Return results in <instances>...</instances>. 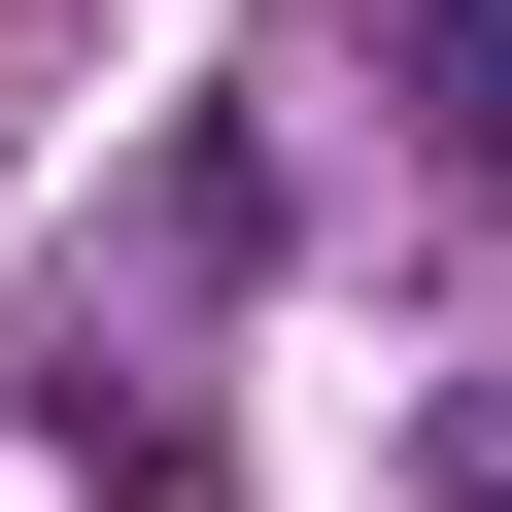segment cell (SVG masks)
<instances>
[{
	"mask_svg": "<svg viewBox=\"0 0 512 512\" xmlns=\"http://www.w3.org/2000/svg\"><path fill=\"white\" fill-rule=\"evenodd\" d=\"M444 478H478V512H512V410H478V444H444Z\"/></svg>",
	"mask_w": 512,
	"mask_h": 512,
	"instance_id": "cell-2",
	"label": "cell"
},
{
	"mask_svg": "<svg viewBox=\"0 0 512 512\" xmlns=\"http://www.w3.org/2000/svg\"><path fill=\"white\" fill-rule=\"evenodd\" d=\"M410 137H444V171L512 205V0H410Z\"/></svg>",
	"mask_w": 512,
	"mask_h": 512,
	"instance_id": "cell-1",
	"label": "cell"
}]
</instances>
